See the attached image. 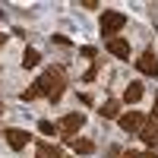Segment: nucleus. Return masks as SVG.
<instances>
[{"label": "nucleus", "mask_w": 158, "mask_h": 158, "mask_svg": "<svg viewBox=\"0 0 158 158\" xmlns=\"http://www.w3.org/2000/svg\"><path fill=\"white\" fill-rule=\"evenodd\" d=\"M63 92H67V79H63V73L57 70V67H51V70H44L41 76L32 82V89H25L22 92V101H35V98H48L51 104H57L60 98H63Z\"/></svg>", "instance_id": "obj_1"}, {"label": "nucleus", "mask_w": 158, "mask_h": 158, "mask_svg": "<svg viewBox=\"0 0 158 158\" xmlns=\"http://www.w3.org/2000/svg\"><path fill=\"white\" fill-rule=\"evenodd\" d=\"M82 127H85V114H82V111L63 114L60 120H57V130L63 133V139H67V142H73V139H76V133H79Z\"/></svg>", "instance_id": "obj_2"}, {"label": "nucleus", "mask_w": 158, "mask_h": 158, "mask_svg": "<svg viewBox=\"0 0 158 158\" xmlns=\"http://www.w3.org/2000/svg\"><path fill=\"white\" fill-rule=\"evenodd\" d=\"M98 25H101V35H108V38H117V32H120L123 25H127V16H123L120 10H104Z\"/></svg>", "instance_id": "obj_3"}, {"label": "nucleus", "mask_w": 158, "mask_h": 158, "mask_svg": "<svg viewBox=\"0 0 158 158\" xmlns=\"http://www.w3.org/2000/svg\"><path fill=\"white\" fill-rule=\"evenodd\" d=\"M146 120H149V117L142 114V111H130V114H120V117H117V123H120L123 133H139Z\"/></svg>", "instance_id": "obj_4"}, {"label": "nucleus", "mask_w": 158, "mask_h": 158, "mask_svg": "<svg viewBox=\"0 0 158 158\" xmlns=\"http://www.w3.org/2000/svg\"><path fill=\"white\" fill-rule=\"evenodd\" d=\"M104 51H108V54H114L117 60H130V41L127 38H108V41H104Z\"/></svg>", "instance_id": "obj_5"}, {"label": "nucleus", "mask_w": 158, "mask_h": 158, "mask_svg": "<svg viewBox=\"0 0 158 158\" xmlns=\"http://www.w3.org/2000/svg\"><path fill=\"white\" fill-rule=\"evenodd\" d=\"M136 70L146 73V76H158V54L155 51H142L139 60H136Z\"/></svg>", "instance_id": "obj_6"}, {"label": "nucleus", "mask_w": 158, "mask_h": 158, "mask_svg": "<svg viewBox=\"0 0 158 158\" xmlns=\"http://www.w3.org/2000/svg\"><path fill=\"white\" fill-rule=\"evenodd\" d=\"M139 139L146 142V146H149L152 152L158 149V120H155V117H149V120L142 123V130H139Z\"/></svg>", "instance_id": "obj_7"}, {"label": "nucleus", "mask_w": 158, "mask_h": 158, "mask_svg": "<svg viewBox=\"0 0 158 158\" xmlns=\"http://www.w3.org/2000/svg\"><path fill=\"white\" fill-rule=\"evenodd\" d=\"M3 136H6V146H10L13 152H22L25 146H29V139H32L29 133H25V130H16V127H10Z\"/></svg>", "instance_id": "obj_8"}, {"label": "nucleus", "mask_w": 158, "mask_h": 158, "mask_svg": "<svg viewBox=\"0 0 158 158\" xmlns=\"http://www.w3.org/2000/svg\"><path fill=\"white\" fill-rule=\"evenodd\" d=\"M35 158H63V152L51 142H35Z\"/></svg>", "instance_id": "obj_9"}, {"label": "nucleus", "mask_w": 158, "mask_h": 158, "mask_svg": "<svg viewBox=\"0 0 158 158\" xmlns=\"http://www.w3.org/2000/svg\"><path fill=\"white\" fill-rule=\"evenodd\" d=\"M98 114L104 117V120H117V117H120V101H117V98H108V101L101 104Z\"/></svg>", "instance_id": "obj_10"}, {"label": "nucleus", "mask_w": 158, "mask_h": 158, "mask_svg": "<svg viewBox=\"0 0 158 158\" xmlns=\"http://www.w3.org/2000/svg\"><path fill=\"white\" fill-rule=\"evenodd\" d=\"M142 95H146V89H142V82H130L127 89H123V101L127 104H136Z\"/></svg>", "instance_id": "obj_11"}, {"label": "nucleus", "mask_w": 158, "mask_h": 158, "mask_svg": "<svg viewBox=\"0 0 158 158\" xmlns=\"http://www.w3.org/2000/svg\"><path fill=\"white\" fill-rule=\"evenodd\" d=\"M38 63H41V54H38L35 48H25V51H22V67L32 70V67H38Z\"/></svg>", "instance_id": "obj_12"}, {"label": "nucleus", "mask_w": 158, "mask_h": 158, "mask_svg": "<svg viewBox=\"0 0 158 158\" xmlns=\"http://www.w3.org/2000/svg\"><path fill=\"white\" fill-rule=\"evenodd\" d=\"M73 149H76V155H92L95 152V142L92 139H73Z\"/></svg>", "instance_id": "obj_13"}, {"label": "nucleus", "mask_w": 158, "mask_h": 158, "mask_svg": "<svg viewBox=\"0 0 158 158\" xmlns=\"http://www.w3.org/2000/svg\"><path fill=\"white\" fill-rule=\"evenodd\" d=\"M101 63H104V60H95V63H92V67L82 73V82H95V79H98V70H101Z\"/></svg>", "instance_id": "obj_14"}, {"label": "nucleus", "mask_w": 158, "mask_h": 158, "mask_svg": "<svg viewBox=\"0 0 158 158\" xmlns=\"http://www.w3.org/2000/svg\"><path fill=\"white\" fill-rule=\"evenodd\" d=\"M38 130H41L44 136H57V133H60V130H57V123H51V120H41V123H38Z\"/></svg>", "instance_id": "obj_15"}, {"label": "nucleus", "mask_w": 158, "mask_h": 158, "mask_svg": "<svg viewBox=\"0 0 158 158\" xmlns=\"http://www.w3.org/2000/svg\"><path fill=\"white\" fill-rule=\"evenodd\" d=\"M79 54H82V57H89V60H95V57H98V51L92 48V44H85V48H79Z\"/></svg>", "instance_id": "obj_16"}, {"label": "nucleus", "mask_w": 158, "mask_h": 158, "mask_svg": "<svg viewBox=\"0 0 158 158\" xmlns=\"http://www.w3.org/2000/svg\"><path fill=\"white\" fill-rule=\"evenodd\" d=\"M51 41H57V44H63V48H70V44H73L67 35H51Z\"/></svg>", "instance_id": "obj_17"}, {"label": "nucleus", "mask_w": 158, "mask_h": 158, "mask_svg": "<svg viewBox=\"0 0 158 158\" xmlns=\"http://www.w3.org/2000/svg\"><path fill=\"white\" fill-rule=\"evenodd\" d=\"M79 6H82V10H98V0H82Z\"/></svg>", "instance_id": "obj_18"}, {"label": "nucleus", "mask_w": 158, "mask_h": 158, "mask_svg": "<svg viewBox=\"0 0 158 158\" xmlns=\"http://www.w3.org/2000/svg\"><path fill=\"white\" fill-rule=\"evenodd\" d=\"M120 158H139V152H133V149H123V152H120Z\"/></svg>", "instance_id": "obj_19"}, {"label": "nucleus", "mask_w": 158, "mask_h": 158, "mask_svg": "<svg viewBox=\"0 0 158 158\" xmlns=\"http://www.w3.org/2000/svg\"><path fill=\"white\" fill-rule=\"evenodd\" d=\"M120 152H123V149H117V146H111V149H108V155H111V158H120Z\"/></svg>", "instance_id": "obj_20"}, {"label": "nucleus", "mask_w": 158, "mask_h": 158, "mask_svg": "<svg viewBox=\"0 0 158 158\" xmlns=\"http://www.w3.org/2000/svg\"><path fill=\"white\" fill-rule=\"evenodd\" d=\"M139 158H158V152H152V149H149V152H142Z\"/></svg>", "instance_id": "obj_21"}, {"label": "nucleus", "mask_w": 158, "mask_h": 158, "mask_svg": "<svg viewBox=\"0 0 158 158\" xmlns=\"http://www.w3.org/2000/svg\"><path fill=\"white\" fill-rule=\"evenodd\" d=\"M152 111H155L152 117H155V120H158V95H155V108H152Z\"/></svg>", "instance_id": "obj_22"}, {"label": "nucleus", "mask_w": 158, "mask_h": 158, "mask_svg": "<svg viewBox=\"0 0 158 158\" xmlns=\"http://www.w3.org/2000/svg\"><path fill=\"white\" fill-rule=\"evenodd\" d=\"M3 41H6V35H3V32H0V48H3Z\"/></svg>", "instance_id": "obj_23"}]
</instances>
